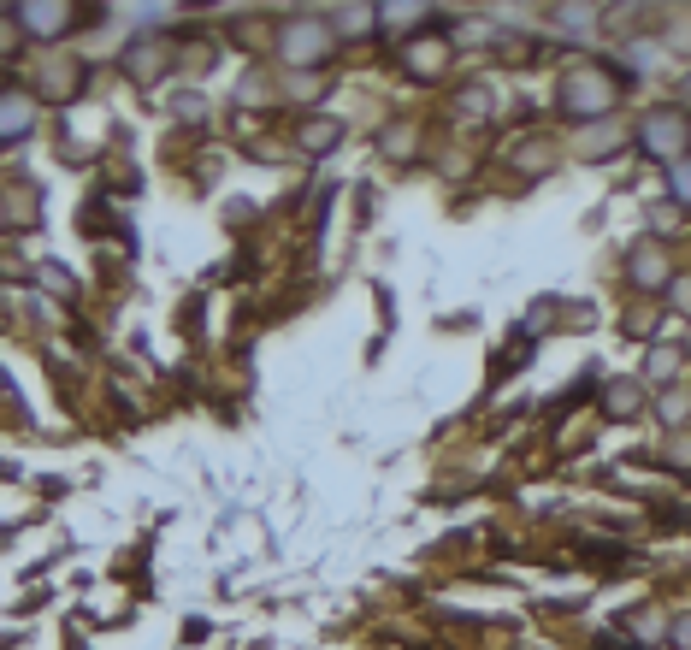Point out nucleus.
I'll use <instances>...</instances> for the list:
<instances>
[{
  "instance_id": "nucleus-2",
  "label": "nucleus",
  "mask_w": 691,
  "mask_h": 650,
  "mask_svg": "<svg viewBox=\"0 0 691 650\" xmlns=\"http://www.w3.org/2000/svg\"><path fill=\"white\" fill-rule=\"evenodd\" d=\"M638 142H644L650 154H686V148H691V119L680 113V107H662V113H650V119H644Z\"/></svg>"
},
{
  "instance_id": "nucleus-4",
  "label": "nucleus",
  "mask_w": 691,
  "mask_h": 650,
  "mask_svg": "<svg viewBox=\"0 0 691 650\" xmlns=\"http://www.w3.org/2000/svg\"><path fill=\"white\" fill-rule=\"evenodd\" d=\"M36 119V107H30V95H18V89H6L0 95V142H18L24 130Z\"/></svg>"
},
{
  "instance_id": "nucleus-7",
  "label": "nucleus",
  "mask_w": 691,
  "mask_h": 650,
  "mask_svg": "<svg viewBox=\"0 0 691 650\" xmlns=\"http://www.w3.org/2000/svg\"><path fill=\"white\" fill-rule=\"evenodd\" d=\"M337 136H343V125L337 119H308V130H302V148H337Z\"/></svg>"
},
{
  "instance_id": "nucleus-9",
  "label": "nucleus",
  "mask_w": 691,
  "mask_h": 650,
  "mask_svg": "<svg viewBox=\"0 0 691 650\" xmlns=\"http://www.w3.org/2000/svg\"><path fill=\"white\" fill-rule=\"evenodd\" d=\"M443 54H449L443 42H432V48L420 42V48H408V65H414V71H438V65H443Z\"/></svg>"
},
{
  "instance_id": "nucleus-3",
  "label": "nucleus",
  "mask_w": 691,
  "mask_h": 650,
  "mask_svg": "<svg viewBox=\"0 0 691 650\" xmlns=\"http://www.w3.org/2000/svg\"><path fill=\"white\" fill-rule=\"evenodd\" d=\"M325 48H331V30H319V24H290V30H284V60L314 65Z\"/></svg>"
},
{
  "instance_id": "nucleus-12",
  "label": "nucleus",
  "mask_w": 691,
  "mask_h": 650,
  "mask_svg": "<svg viewBox=\"0 0 691 650\" xmlns=\"http://www.w3.org/2000/svg\"><path fill=\"white\" fill-rule=\"evenodd\" d=\"M378 18H384V24H414V18H426V12H420V6H384Z\"/></svg>"
},
{
  "instance_id": "nucleus-5",
  "label": "nucleus",
  "mask_w": 691,
  "mask_h": 650,
  "mask_svg": "<svg viewBox=\"0 0 691 650\" xmlns=\"http://www.w3.org/2000/svg\"><path fill=\"white\" fill-rule=\"evenodd\" d=\"M632 284H644V290L668 284V255H662L656 243H638V249H632Z\"/></svg>"
},
{
  "instance_id": "nucleus-11",
  "label": "nucleus",
  "mask_w": 691,
  "mask_h": 650,
  "mask_svg": "<svg viewBox=\"0 0 691 650\" xmlns=\"http://www.w3.org/2000/svg\"><path fill=\"white\" fill-rule=\"evenodd\" d=\"M632 402H638V390H632V385H615V390H609V408H615V414H638Z\"/></svg>"
},
{
  "instance_id": "nucleus-13",
  "label": "nucleus",
  "mask_w": 691,
  "mask_h": 650,
  "mask_svg": "<svg viewBox=\"0 0 691 650\" xmlns=\"http://www.w3.org/2000/svg\"><path fill=\"white\" fill-rule=\"evenodd\" d=\"M674 645L691 650V615H680V621H674Z\"/></svg>"
},
{
  "instance_id": "nucleus-10",
  "label": "nucleus",
  "mask_w": 691,
  "mask_h": 650,
  "mask_svg": "<svg viewBox=\"0 0 691 650\" xmlns=\"http://www.w3.org/2000/svg\"><path fill=\"white\" fill-rule=\"evenodd\" d=\"M668 190H674V201H686L691 207V160H680V166L668 172Z\"/></svg>"
},
{
  "instance_id": "nucleus-6",
  "label": "nucleus",
  "mask_w": 691,
  "mask_h": 650,
  "mask_svg": "<svg viewBox=\"0 0 691 650\" xmlns=\"http://www.w3.org/2000/svg\"><path fill=\"white\" fill-rule=\"evenodd\" d=\"M18 18H24V24H36L42 36H60V24H71L77 12H71V6H24Z\"/></svg>"
},
{
  "instance_id": "nucleus-8",
  "label": "nucleus",
  "mask_w": 691,
  "mask_h": 650,
  "mask_svg": "<svg viewBox=\"0 0 691 650\" xmlns=\"http://www.w3.org/2000/svg\"><path fill=\"white\" fill-rule=\"evenodd\" d=\"M337 24H343L349 36H367V24H378V12H373V6H343V12H337Z\"/></svg>"
},
{
  "instance_id": "nucleus-14",
  "label": "nucleus",
  "mask_w": 691,
  "mask_h": 650,
  "mask_svg": "<svg viewBox=\"0 0 691 650\" xmlns=\"http://www.w3.org/2000/svg\"><path fill=\"white\" fill-rule=\"evenodd\" d=\"M674 302H680V308H691V278L680 284V290H674Z\"/></svg>"
},
{
  "instance_id": "nucleus-1",
  "label": "nucleus",
  "mask_w": 691,
  "mask_h": 650,
  "mask_svg": "<svg viewBox=\"0 0 691 650\" xmlns=\"http://www.w3.org/2000/svg\"><path fill=\"white\" fill-rule=\"evenodd\" d=\"M562 107L573 119H597V113H609L615 107V77L609 71H573L562 83Z\"/></svg>"
}]
</instances>
